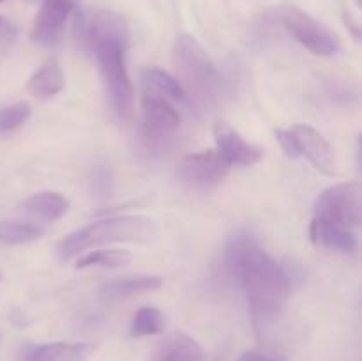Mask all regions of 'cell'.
<instances>
[{"instance_id":"obj_1","label":"cell","mask_w":362,"mask_h":361,"mask_svg":"<svg viewBox=\"0 0 362 361\" xmlns=\"http://www.w3.org/2000/svg\"><path fill=\"white\" fill-rule=\"evenodd\" d=\"M76 28L85 48L94 52L98 59L113 113L119 119H129L134 110V88L126 66L129 25L113 11L95 9L78 16Z\"/></svg>"},{"instance_id":"obj_2","label":"cell","mask_w":362,"mask_h":361,"mask_svg":"<svg viewBox=\"0 0 362 361\" xmlns=\"http://www.w3.org/2000/svg\"><path fill=\"white\" fill-rule=\"evenodd\" d=\"M239 285L246 294L255 331L262 336L286 308L292 280L258 241L253 239L240 262Z\"/></svg>"},{"instance_id":"obj_3","label":"cell","mask_w":362,"mask_h":361,"mask_svg":"<svg viewBox=\"0 0 362 361\" xmlns=\"http://www.w3.org/2000/svg\"><path fill=\"white\" fill-rule=\"evenodd\" d=\"M173 66L186 98L202 108H212L223 99L226 81L207 50L189 34H180L173 45Z\"/></svg>"},{"instance_id":"obj_4","label":"cell","mask_w":362,"mask_h":361,"mask_svg":"<svg viewBox=\"0 0 362 361\" xmlns=\"http://www.w3.org/2000/svg\"><path fill=\"white\" fill-rule=\"evenodd\" d=\"M156 236L154 219L145 216H110L67 234L55 251L60 260H71L87 248L106 243H145Z\"/></svg>"},{"instance_id":"obj_5","label":"cell","mask_w":362,"mask_h":361,"mask_svg":"<svg viewBox=\"0 0 362 361\" xmlns=\"http://www.w3.org/2000/svg\"><path fill=\"white\" fill-rule=\"evenodd\" d=\"M315 218L352 229L362 219V190L359 183H341L322 191L315 200Z\"/></svg>"},{"instance_id":"obj_6","label":"cell","mask_w":362,"mask_h":361,"mask_svg":"<svg viewBox=\"0 0 362 361\" xmlns=\"http://www.w3.org/2000/svg\"><path fill=\"white\" fill-rule=\"evenodd\" d=\"M141 138L148 147H163L180 127V113L170 99L145 91L141 96Z\"/></svg>"},{"instance_id":"obj_7","label":"cell","mask_w":362,"mask_h":361,"mask_svg":"<svg viewBox=\"0 0 362 361\" xmlns=\"http://www.w3.org/2000/svg\"><path fill=\"white\" fill-rule=\"evenodd\" d=\"M279 20H281L283 27L315 55L332 57L341 50L338 35L332 34L320 21L297 7H283L279 13Z\"/></svg>"},{"instance_id":"obj_8","label":"cell","mask_w":362,"mask_h":361,"mask_svg":"<svg viewBox=\"0 0 362 361\" xmlns=\"http://www.w3.org/2000/svg\"><path fill=\"white\" fill-rule=\"evenodd\" d=\"M288 134L292 138L293 152L297 156L306 158L318 172L325 176L336 173V156L334 149L329 144L327 138L308 124H296L288 127Z\"/></svg>"},{"instance_id":"obj_9","label":"cell","mask_w":362,"mask_h":361,"mask_svg":"<svg viewBox=\"0 0 362 361\" xmlns=\"http://www.w3.org/2000/svg\"><path fill=\"white\" fill-rule=\"evenodd\" d=\"M230 165L223 159L218 151H200L187 154L177 166V176L180 180L198 186L219 184L228 176Z\"/></svg>"},{"instance_id":"obj_10","label":"cell","mask_w":362,"mask_h":361,"mask_svg":"<svg viewBox=\"0 0 362 361\" xmlns=\"http://www.w3.org/2000/svg\"><path fill=\"white\" fill-rule=\"evenodd\" d=\"M76 9V0H42L32 25V39L41 46H55L62 39L67 18Z\"/></svg>"},{"instance_id":"obj_11","label":"cell","mask_w":362,"mask_h":361,"mask_svg":"<svg viewBox=\"0 0 362 361\" xmlns=\"http://www.w3.org/2000/svg\"><path fill=\"white\" fill-rule=\"evenodd\" d=\"M216 151L223 156L230 166H253L264 158V151L258 145L244 140L230 124L218 122L214 126Z\"/></svg>"},{"instance_id":"obj_12","label":"cell","mask_w":362,"mask_h":361,"mask_svg":"<svg viewBox=\"0 0 362 361\" xmlns=\"http://www.w3.org/2000/svg\"><path fill=\"white\" fill-rule=\"evenodd\" d=\"M94 353L92 342H53L27 347L18 361H87Z\"/></svg>"},{"instance_id":"obj_13","label":"cell","mask_w":362,"mask_h":361,"mask_svg":"<svg viewBox=\"0 0 362 361\" xmlns=\"http://www.w3.org/2000/svg\"><path fill=\"white\" fill-rule=\"evenodd\" d=\"M310 239L315 246L324 250L354 253L357 250V236L346 227L315 218L310 225Z\"/></svg>"},{"instance_id":"obj_14","label":"cell","mask_w":362,"mask_h":361,"mask_svg":"<svg viewBox=\"0 0 362 361\" xmlns=\"http://www.w3.org/2000/svg\"><path fill=\"white\" fill-rule=\"evenodd\" d=\"M255 237L246 230H239L233 234L223 246L218 262L214 265V273L221 282L239 283V268L243 262L244 251L250 246Z\"/></svg>"},{"instance_id":"obj_15","label":"cell","mask_w":362,"mask_h":361,"mask_svg":"<svg viewBox=\"0 0 362 361\" xmlns=\"http://www.w3.org/2000/svg\"><path fill=\"white\" fill-rule=\"evenodd\" d=\"M204 349L193 336L172 333L158 343L148 361H204Z\"/></svg>"},{"instance_id":"obj_16","label":"cell","mask_w":362,"mask_h":361,"mask_svg":"<svg viewBox=\"0 0 362 361\" xmlns=\"http://www.w3.org/2000/svg\"><path fill=\"white\" fill-rule=\"evenodd\" d=\"M66 87V76L62 73L59 60L48 59L34 74L27 84L28 94L34 98H53Z\"/></svg>"},{"instance_id":"obj_17","label":"cell","mask_w":362,"mask_h":361,"mask_svg":"<svg viewBox=\"0 0 362 361\" xmlns=\"http://www.w3.org/2000/svg\"><path fill=\"white\" fill-rule=\"evenodd\" d=\"M165 280L156 275H136L124 276V278L110 280L101 285V296L106 299H122V297L133 296L138 292H148V290L161 289Z\"/></svg>"},{"instance_id":"obj_18","label":"cell","mask_w":362,"mask_h":361,"mask_svg":"<svg viewBox=\"0 0 362 361\" xmlns=\"http://www.w3.org/2000/svg\"><path fill=\"white\" fill-rule=\"evenodd\" d=\"M23 207L45 222H57L69 211V200L57 191H39L25 200Z\"/></svg>"},{"instance_id":"obj_19","label":"cell","mask_w":362,"mask_h":361,"mask_svg":"<svg viewBox=\"0 0 362 361\" xmlns=\"http://www.w3.org/2000/svg\"><path fill=\"white\" fill-rule=\"evenodd\" d=\"M140 78L144 81L145 91L156 92V94L172 99V101H187L186 92H184L179 80L166 71L159 69V67H145V69H141Z\"/></svg>"},{"instance_id":"obj_20","label":"cell","mask_w":362,"mask_h":361,"mask_svg":"<svg viewBox=\"0 0 362 361\" xmlns=\"http://www.w3.org/2000/svg\"><path fill=\"white\" fill-rule=\"evenodd\" d=\"M131 262V253L126 250H94L81 255L76 260V269H115L124 268Z\"/></svg>"},{"instance_id":"obj_21","label":"cell","mask_w":362,"mask_h":361,"mask_svg":"<svg viewBox=\"0 0 362 361\" xmlns=\"http://www.w3.org/2000/svg\"><path fill=\"white\" fill-rule=\"evenodd\" d=\"M165 315L159 308L154 306H144L134 314L133 321H131L129 333L131 336H154L161 335L165 331Z\"/></svg>"},{"instance_id":"obj_22","label":"cell","mask_w":362,"mask_h":361,"mask_svg":"<svg viewBox=\"0 0 362 361\" xmlns=\"http://www.w3.org/2000/svg\"><path fill=\"white\" fill-rule=\"evenodd\" d=\"M45 229L35 223L27 222H0V243L4 244H27L41 239Z\"/></svg>"},{"instance_id":"obj_23","label":"cell","mask_w":362,"mask_h":361,"mask_svg":"<svg viewBox=\"0 0 362 361\" xmlns=\"http://www.w3.org/2000/svg\"><path fill=\"white\" fill-rule=\"evenodd\" d=\"M32 115V108L27 101H18L14 105L0 108V134L9 133L23 126Z\"/></svg>"},{"instance_id":"obj_24","label":"cell","mask_w":362,"mask_h":361,"mask_svg":"<svg viewBox=\"0 0 362 361\" xmlns=\"http://www.w3.org/2000/svg\"><path fill=\"white\" fill-rule=\"evenodd\" d=\"M92 188H94L95 193L106 195L112 190V176H110V170L106 166H98L94 170V176H92Z\"/></svg>"},{"instance_id":"obj_25","label":"cell","mask_w":362,"mask_h":361,"mask_svg":"<svg viewBox=\"0 0 362 361\" xmlns=\"http://www.w3.org/2000/svg\"><path fill=\"white\" fill-rule=\"evenodd\" d=\"M18 30L9 20H6L4 16H0V50H7L16 39Z\"/></svg>"},{"instance_id":"obj_26","label":"cell","mask_w":362,"mask_h":361,"mask_svg":"<svg viewBox=\"0 0 362 361\" xmlns=\"http://www.w3.org/2000/svg\"><path fill=\"white\" fill-rule=\"evenodd\" d=\"M237 361H281V357L269 356V354L257 353V350H247V353L240 354Z\"/></svg>"},{"instance_id":"obj_27","label":"cell","mask_w":362,"mask_h":361,"mask_svg":"<svg viewBox=\"0 0 362 361\" xmlns=\"http://www.w3.org/2000/svg\"><path fill=\"white\" fill-rule=\"evenodd\" d=\"M2 342H4V333L0 331V345H2Z\"/></svg>"},{"instance_id":"obj_28","label":"cell","mask_w":362,"mask_h":361,"mask_svg":"<svg viewBox=\"0 0 362 361\" xmlns=\"http://www.w3.org/2000/svg\"><path fill=\"white\" fill-rule=\"evenodd\" d=\"M356 4H357V6H361V0H356Z\"/></svg>"},{"instance_id":"obj_29","label":"cell","mask_w":362,"mask_h":361,"mask_svg":"<svg viewBox=\"0 0 362 361\" xmlns=\"http://www.w3.org/2000/svg\"><path fill=\"white\" fill-rule=\"evenodd\" d=\"M0 280H2V273H0Z\"/></svg>"},{"instance_id":"obj_30","label":"cell","mask_w":362,"mask_h":361,"mask_svg":"<svg viewBox=\"0 0 362 361\" xmlns=\"http://www.w3.org/2000/svg\"><path fill=\"white\" fill-rule=\"evenodd\" d=\"M28 2H35V0H28Z\"/></svg>"},{"instance_id":"obj_31","label":"cell","mask_w":362,"mask_h":361,"mask_svg":"<svg viewBox=\"0 0 362 361\" xmlns=\"http://www.w3.org/2000/svg\"><path fill=\"white\" fill-rule=\"evenodd\" d=\"M0 2H4V0H0Z\"/></svg>"}]
</instances>
